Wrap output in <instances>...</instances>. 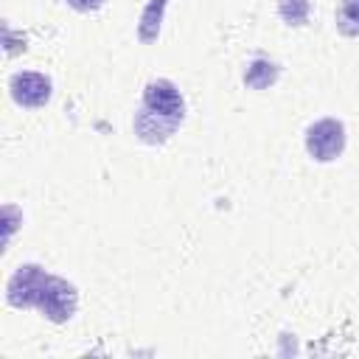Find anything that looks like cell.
Returning a JSON list of instances; mask_svg holds the SVG:
<instances>
[{"mask_svg": "<svg viewBox=\"0 0 359 359\" xmlns=\"http://www.w3.org/2000/svg\"><path fill=\"white\" fill-rule=\"evenodd\" d=\"M6 300L14 309H36L50 323H67L79 309V289L39 264H20L6 283Z\"/></svg>", "mask_w": 359, "mask_h": 359, "instance_id": "cell-1", "label": "cell"}, {"mask_svg": "<svg viewBox=\"0 0 359 359\" xmlns=\"http://www.w3.org/2000/svg\"><path fill=\"white\" fill-rule=\"evenodd\" d=\"M182 118H185V101L177 84L168 79H151L143 87V104L132 118V129L143 143L160 146L180 129Z\"/></svg>", "mask_w": 359, "mask_h": 359, "instance_id": "cell-2", "label": "cell"}, {"mask_svg": "<svg viewBox=\"0 0 359 359\" xmlns=\"http://www.w3.org/2000/svg\"><path fill=\"white\" fill-rule=\"evenodd\" d=\"M345 123L337 118H320L306 129V151L317 163H331L345 151Z\"/></svg>", "mask_w": 359, "mask_h": 359, "instance_id": "cell-3", "label": "cell"}, {"mask_svg": "<svg viewBox=\"0 0 359 359\" xmlns=\"http://www.w3.org/2000/svg\"><path fill=\"white\" fill-rule=\"evenodd\" d=\"M8 95L14 98L17 107H25V109H39L50 101L53 95V84L45 73L39 70H17L11 79H8Z\"/></svg>", "mask_w": 359, "mask_h": 359, "instance_id": "cell-4", "label": "cell"}, {"mask_svg": "<svg viewBox=\"0 0 359 359\" xmlns=\"http://www.w3.org/2000/svg\"><path fill=\"white\" fill-rule=\"evenodd\" d=\"M278 76H280V67L275 65V62H269V59H252L250 65H247V70H244V84L250 87V90H266V87H272L275 81H278Z\"/></svg>", "mask_w": 359, "mask_h": 359, "instance_id": "cell-5", "label": "cell"}, {"mask_svg": "<svg viewBox=\"0 0 359 359\" xmlns=\"http://www.w3.org/2000/svg\"><path fill=\"white\" fill-rule=\"evenodd\" d=\"M334 25L342 36L356 39L359 36V0H339L334 11Z\"/></svg>", "mask_w": 359, "mask_h": 359, "instance_id": "cell-6", "label": "cell"}, {"mask_svg": "<svg viewBox=\"0 0 359 359\" xmlns=\"http://www.w3.org/2000/svg\"><path fill=\"white\" fill-rule=\"evenodd\" d=\"M278 14L286 25L292 28H300L309 22V14H311V0H278Z\"/></svg>", "mask_w": 359, "mask_h": 359, "instance_id": "cell-7", "label": "cell"}, {"mask_svg": "<svg viewBox=\"0 0 359 359\" xmlns=\"http://www.w3.org/2000/svg\"><path fill=\"white\" fill-rule=\"evenodd\" d=\"M70 8L81 11V14H90V11H98L104 6V0H65Z\"/></svg>", "mask_w": 359, "mask_h": 359, "instance_id": "cell-8", "label": "cell"}]
</instances>
